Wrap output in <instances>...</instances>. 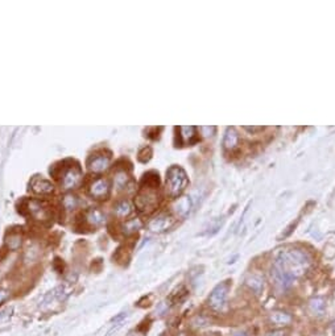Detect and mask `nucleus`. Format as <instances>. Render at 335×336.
Here are the masks:
<instances>
[{"label":"nucleus","instance_id":"nucleus-1","mask_svg":"<svg viewBox=\"0 0 335 336\" xmlns=\"http://www.w3.org/2000/svg\"><path fill=\"white\" fill-rule=\"evenodd\" d=\"M145 181L147 185H144L141 190L136 197V207L141 211V212H151L156 209V206L159 205L160 197L157 193V187H159V175L155 177H149V174L145 175Z\"/></svg>","mask_w":335,"mask_h":336},{"label":"nucleus","instance_id":"nucleus-2","mask_svg":"<svg viewBox=\"0 0 335 336\" xmlns=\"http://www.w3.org/2000/svg\"><path fill=\"white\" fill-rule=\"evenodd\" d=\"M281 254H283L289 272L294 276V278L302 276L303 273L307 270V268L310 266V256H309V253L302 251V249H285V251H281Z\"/></svg>","mask_w":335,"mask_h":336},{"label":"nucleus","instance_id":"nucleus-3","mask_svg":"<svg viewBox=\"0 0 335 336\" xmlns=\"http://www.w3.org/2000/svg\"><path fill=\"white\" fill-rule=\"evenodd\" d=\"M271 276L276 289H279L280 292L288 290L293 285V282H294V276L289 272V269H288L287 264H285V260H284L281 252L277 254L275 262L272 265Z\"/></svg>","mask_w":335,"mask_h":336},{"label":"nucleus","instance_id":"nucleus-4","mask_svg":"<svg viewBox=\"0 0 335 336\" xmlns=\"http://www.w3.org/2000/svg\"><path fill=\"white\" fill-rule=\"evenodd\" d=\"M189 183L188 175L181 166L173 165L167 171V191L168 195L177 198L182 194Z\"/></svg>","mask_w":335,"mask_h":336},{"label":"nucleus","instance_id":"nucleus-5","mask_svg":"<svg viewBox=\"0 0 335 336\" xmlns=\"http://www.w3.org/2000/svg\"><path fill=\"white\" fill-rule=\"evenodd\" d=\"M228 290H230V281H223L216 285L209 296V306L215 311H222L227 302Z\"/></svg>","mask_w":335,"mask_h":336},{"label":"nucleus","instance_id":"nucleus-6","mask_svg":"<svg viewBox=\"0 0 335 336\" xmlns=\"http://www.w3.org/2000/svg\"><path fill=\"white\" fill-rule=\"evenodd\" d=\"M84 178L82 170L78 165H70L64 168L62 174H61V186L64 190L77 189L81 185Z\"/></svg>","mask_w":335,"mask_h":336},{"label":"nucleus","instance_id":"nucleus-7","mask_svg":"<svg viewBox=\"0 0 335 336\" xmlns=\"http://www.w3.org/2000/svg\"><path fill=\"white\" fill-rule=\"evenodd\" d=\"M27 211L35 220L46 221L52 217V211L49 209V206L45 202L37 201V199H29L27 202Z\"/></svg>","mask_w":335,"mask_h":336},{"label":"nucleus","instance_id":"nucleus-8","mask_svg":"<svg viewBox=\"0 0 335 336\" xmlns=\"http://www.w3.org/2000/svg\"><path fill=\"white\" fill-rule=\"evenodd\" d=\"M173 225H174V217L169 213L163 212L152 217L148 223V229L155 233H163L172 228Z\"/></svg>","mask_w":335,"mask_h":336},{"label":"nucleus","instance_id":"nucleus-9","mask_svg":"<svg viewBox=\"0 0 335 336\" xmlns=\"http://www.w3.org/2000/svg\"><path fill=\"white\" fill-rule=\"evenodd\" d=\"M111 190V183L107 178L99 177L94 179L88 186V194L94 199H106Z\"/></svg>","mask_w":335,"mask_h":336},{"label":"nucleus","instance_id":"nucleus-10","mask_svg":"<svg viewBox=\"0 0 335 336\" xmlns=\"http://www.w3.org/2000/svg\"><path fill=\"white\" fill-rule=\"evenodd\" d=\"M110 164H111V158H110V156H106V154L100 153L91 156L87 162V166L91 173L99 174L106 171V170L110 168Z\"/></svg>","mask_w":335,"mask_h":336},{"label":"nucleus","instance_id":"nucleus-11","mask_svg":"<svg viewBox=\"0 0 335 336\" xmlns=\"http://www.w3.org/2000/svg\"><path fill=\"white\" fill-rule=\"evenodd\" d=\"M31 190L33 193L39 194V195H49V194L53 193L54 186L48 179H44L41 177H35L31 181Z\"/></svg>","mask_w":335,"mask_h":336},{"label":"nucleus","instance_id":"nucleus-12","mask_svg":"<svg viewBox=\"0 0 335 336\" xmlns=\"http://www.w3.org/2000/svg\"><path fill=\"white\" fill-rule=\"evenodd\" d=\"M192 199L189 197H181L176 201V203L173 205L174 212L181 217H186L192 211Z\"/></svg>","mask_w":335,"mask_h":336},{"label":"nucleus","instance_id":"nucleus-13","mask_svg":"<svg viewBox=\"0 0 335 336\" xmlns=\"http://www.w3.org/2000/svg\"><path fill=\"white\" fill-rule=\"evenodd\" d=\"M239 144V133L236 132L234 126H228L226 132H224L223 137V146L224 149L234 150Z\"/></svg>","mask_w":335,"mask_h":336},{"label":"nucleus","instance_id":"nucleus-14","mask_svg":"<svg viewBox=\"0 0 335 336\" xmlns=\"http://www.w3.org/2000/svg\"><path fill=\"white\" fill-rule=\"evenodd\" d=\"M246 284H247V286L253 294H256V295H261V293H263L264 290L263 277L259 276V274H251V276L246 280Z\"/></svg>","mask_w":335,"mask_h":336},{"label":"nucleus","instance_id":"nucleus-15","mask_svg":"<svg viewBox=\"0 0 335 336\" xmlns=\"http://www.w3.org/2000/svg\"><path fill=\"white\" fill-rule=\"evenodd\" d=\"M84 220L92 227H98L104 223V213L98 209H90L84 212Z\"/></svg>","mask_w":335,"mask_h":336},{"label":"nucleus","instance_id":"nucleus-16","mask_svg":"<svg viewBox=\"0 0 335 336\" xmlns=\"http://www.w3.org/2000/svg\"><path fill=\"white\" fill-rule=\"evenodd\" d=\"M132 207L131 202L127 201V199H123V201H119L114 206V213H115L116 217H120V219H124V217H128L132 213Z\"/></svg>","mask_w":335,"mask_h":336},{"label":"nucleus","instance_id":"nucleus-17","mask_svg":"<svg viewBox=\"0 0 335 336\" xmlns=\"http://www.w3.org/2000/svg\"><path fill=\"white\" fill-rule=\"evenodd\" d=\"M178 130H180L181 142H182L184 145H190V144H193V142L196 141V134H197L196 126H180Z\"/></svg>","mask_w":335,"mask_h":336},{"label":"nucleus","instance_id":"nucleus-18","mask_svg":"<svg viewBox=\"0 0 335 336\" xmlns=\"http://www.w3.org/2000/svg\"><path fill=\"white\" fill-rule=\"evenodd\" d=\"M292 318L291 314H288L285 311H273L271 314V322L279 327H285V326H289L292 323Z\"/></svg>","mask_w":335,"mask_h":336},{"label":"nucleus","instance_id":"nucleus-19","mask_svg":"<svg viewBox=\"0 0 335 336\" xmlns=\"http://www.w3.org/2000/svg\"><path fill=\"white\" fill-rule=\"evenodd\" d=\"M69 295V290H66L65 286H58L54 290L49 293L48 295H45L44 303H52L53 300H65Z\"/></svg>","mask_w":335,"mask_h":336},{"label":"nucleus","instance_id":"nucleus-20","mask_svg":"<svg viewBox=\"0 0 335 336\" xmlns=\"http://www.w3.org/2000/svg\"><path fill=\"white\" fill-rule=\"evenodd\" d=\"M127 318H128L127 312H120L119 315H116L115 318L112 319L111 327H110V330L107 331L106 336H114V335H115L116 332L119 331L120 328L123 327L124 323H126V320H127Z\"/></svg>","mask_w":335,"mask_h":336},{"label":"nucleus","instance_id":"nucleus-21","mask_svg":"<svg viewBox=\"0 0 335 336\" xmlns=\"http://www.w3.org/2000/svg\"><path fill=\"white\" fill-rule=\"evenodd\" d=\"M143 227V223H141V220L140 219H129V220H126L122 224V232L124 233V235H132V233H135V232H137L140 228Z\"/></svg>","mask_w":335,"mask_h":336},{"label":"nucleus","instance_id":"nucleus-22","mask_svg":"<svg viewBox=\"0 0 335 336\" xmlns=\"http://www.w3.org/2000/svg\"><path fill=\"white\" fill-rule=\"evenodd\" d=\"M309 308H310V311L313 312L314 315L321 316L325 314V311H326V302H325V299L321 298V296H317V298L310 299V302H309Z\"/></svg>","mask_w":335,"mask_h":336},{"label":"nucleus","instance_id":"nucleus-23","mask_svg":"<svg viewBox=\"0 0 335 336\" xmlns=\"http://www.w3.org/2000/svg\"><path fill=\"white\" fill-rule=\"evenodd\" d=\"M131 182V178L126 173V170H119L116 171L115 177H114V183H115V187L119 190L126 189Z\"/></svg>","mask_w":335,"mask_h":336},{"label":"nucleus","instance_id":"nucleus-24","mask_svg":"<svg viewBox=\"0 0 335 336\" xmlns=\"http://www.w3.org/2000/svg\"><path fill=\"white\" fill-rule=\"evenodd\" d=\"M5 243H7V247H8L11 251H17V249L21 247V243H23V240H21V235L16 232L9 233V236H7Z\"/></svg>","mask_w":335,"mask_h":336},{"label":"nucleus","instance_id":"nucleus-25","mask_svg":"<svg viewBox=\"0 0 335 336\" xmlns=\"http://www.w3.org/2000/svg\"><path fill=\"white\" fill-rule=\"evenodd\" d=\"M81 201L80 198L74 195V194H66L64 197V201H62V205L66 210H74L80 206Z\"/></svg>","mask_w":335,"mask_h":336},{"label":"nucleus","instance_id":"nucleus-26","mask_svg":"<svg viewBox=\"0 0 335 336\" xmlns=\"http://www.w3.org/2000/svg\"><path fill=\"white\" fill-rule=\"evenodd\" d=\"M223 221H224L223 217H218V219H215V220L212 221L211 224H210V227H209L208 233H210V235H214V233L218 232V231L220 229V227L223 225Z\"/></svg>","mask_w":335,"mask_h":336},{"label":"nucleus","instance_id":"nucleus-27","mask_svg":"<svg viewBox=\"0 0 335 336\" xmlns=\"http://www.w3.org/2000/svg\"><path fill=\"white\" fill-rule=\"evenodd\" d=\"M151 156H152V149L149 148V146H144L143 149L140 150L139 153V160L141 162H147L151 160Z\"/></svg>","mask_w":335,"mask_h":336},{"label":"nucleus","instance_id":"nucleus-28","mask_svg":"<svg viewBox=\"0 0 335 336\" xmlns=\"http://www.w3.org/2000/svg\"><path fill=\"white\" fill-rule=\"evenodd\" d=\"M264 336H287V332L284 330H273V331L267 332Z\"/></svg>","mask_w":335,"mask_h":336},{"label":"nucleus","instance_id":"nucleus-29","mask_svg":"<svg viewBox=\"0 0 335 336\" xmlns=\"http://www.w3.org/2000/svg\"><path fill=\"white\" fill-rule=\"evenodd\" d=\"M244 129L248 130V132H251V133H253V132H260V130H264V126H243Z\"/></svg>","mask_w":335,"mask_h":336},{"label":"nucleus","instance_id":"nucleus-30","mask_svg":"<svg viewBox=\"0 0 335 336\" xmlns=\"http://www.w3.org/2000/svg\"><path fill=\"white\" fill-rule=\"evenodd\" d=\"M7 298H8V293L5 292V290H3V289H0V304L4 303L5 300H7Z\"/></svg>","mask_w":335,"mask_h":336},{"label":"nucleus","instance_id":"nucleus-31","mask_svg":"<svg viewBox=\"0 0 335 336\" xmlns=\"http://www.w3.org/2000/svg\"><path fill=\"white\" fill-rule=\"evenodd\" d=\"M232 336H250V335H248L246 331H242V330H240V331L232 332Z\"/></svg>","mask_w":335,"mask_h":336}]
</instances>
